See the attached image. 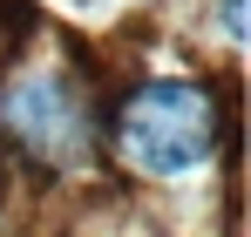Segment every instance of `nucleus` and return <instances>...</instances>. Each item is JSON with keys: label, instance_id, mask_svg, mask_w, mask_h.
<instances>
[{"label": "nucleus", "instance_id": "nucleus-1", "mask_svg": "<svg viewBox=\"0 0 251 237\" xmlns=\"http://www.w3.org/2000/svg\"><path fill=\"white\" fill-rule=\"evenodd\" d=\"M217 142H231V102H217L210 81L156 75L136 81L116 109V149L143 176H183L210 163Z\"/></svg>", "mask_w": 251, "mask_h": 237}, {"label": "nucleus", "instance_id": "nucleus-3", "mask_svg": "<svg viewBox=\"0 0 251 237\" xmlns=\"http://www.w3.org/2000/svg\"><path fill=\"white\" fill-rule=\"evenodd\" d=\"M224 34H245V0H224Z\"/></svg>", "mask_w": 251, "mask_h": 237}, {"label": "nucleus", "instance_id": "nucleus-2", "mask_svg": "<svg viewBox=\"0 0 251 237\" xmlns=\"http://www.w3.org/2000/svg\"><path fill=\"white\" fill-rule=\"evenodd\" d=\"M0 129L34 163H82L95 142V109L68 68H27L0 88Z\"/></svg>", "mask_w": 251, "mask_h": 237}]
</instances>
